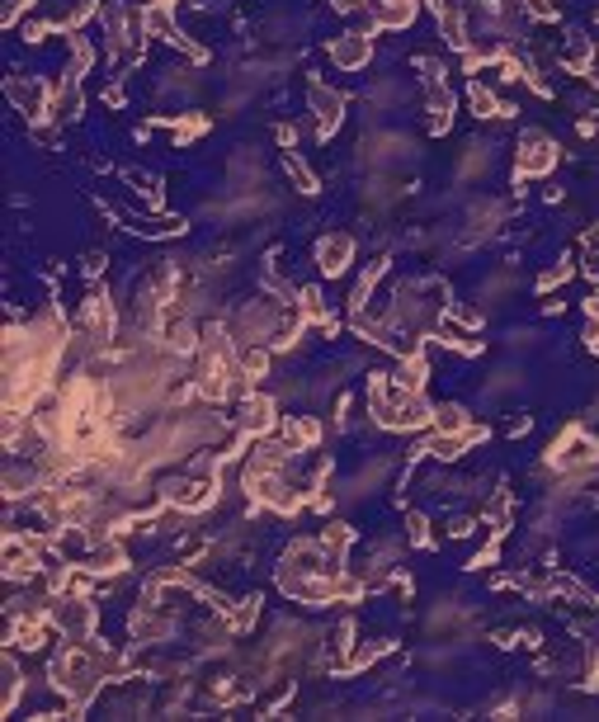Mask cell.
Instances as JSON below:
<instances>
[{
  "instance_id": "2",
  "label": "cell",
  "mask_w": 599,
  "mask_h": 722,
  "mask_svg": "<svg viewBox=\"0 0 599 722\" xmlns=\"http://www.w3.org/2000/svg\"><path fill=\"white\" fill-rule=\"evenodd\" d=\"M236 430L241 434H269V430H279V415H274V402L260 397V392H246L236 406Z\"/></svg>"
},
{
  "instance_id": "9",
  "label": "cell",
  "mask_w": 599,
  "mask_h": 722,
  "mask_svg": "<svg viewBox=\"0 0 599 722\" xmlns=\"http://www.w3.org/2000/svg\"><path fill=\"white\" fill-rule=\"evenodd\" d=\"M472 421H468V411L462 406H434V430L439 434H453V430H468Z\"/></svg>"
},
{
  "instance_id": "15",
  "label": "cell",
  "mask_w": 599,
  "mask_h": 722,
  "mask_svg": "<svg viewBox=\"0 0 599 722\" xmlns=\"http://www.w3.org/2000/svg\"><path fill=\"white\" fill-rule=\"evenodd\" d=\"M411 543H416V548H429V524H425V515H411Z\"/></svg>"
},
{
  "instance_id": "13",
  "label": "cell",
  "mask_w": 599,
  "mask_h": 722,
  "mask_svg": "<svg viewBox=\"0 0 599 722\" xmlns=\"http://www.w3.org/2000/svg\"><path fill=\"white\" fill-rule=\"evenodd\" d=\"M562 62H566L571 71H585V67H590V43H585V38H576V43L566 47V58H562Z\"/></svg>"
},
{
  "instance_id": "8",
  "label": "cell",
  "mask_w": 599,
  "mask_h": 722,
  "mask_svg": "<svg viewBox=\"0 0 599 722\" xmlns=\"http://www.w3.org/2000/svg\"><path fill=\"white\" fill-rule=\"evenodd\" d=\"M316 543H321L325 552H331V558H345V548L354 543V529H349V524H325Z\"/></svg>"
},
{
  "instance_id": "12",
  "label": "cell",
  "mask_w": 599,
  "mask_h": 722,
  "mask_svg": "<svg viewBox=\"0 0 599 722\" xmlns=\"http://www.w3.org/2000/svg\"><path fill=\"white\" fill-rule=\"evenodd\" d=\"M581 251H585V274H590L594 288H599V227L585 232V246H581Z\"/></svg>"
},
{
  "instance_id": "6",
  "label": "cell",
  "mask_w": 599,
  "mask_h": 722,
  "mask_svg": "<svg viewBox=\"0 0 599 722\" xmlns=\"http://www.w3.org/2000/svg\"><path fill=\"white\" fill-rule=\"evenodd\" d=\"M368 52H373V47H368L364 34H340V38H331V62L345 67V71H349V67H364Z\"/></svg>"
},
{
  "instance_id": "11",
  "label": "cell",
  "mask_w": 599,
  "mask_h": 722,
  "mask_svg": "<svg viewBox=\"0 0 599 722\" xmlns=\"http://www.w3.org/2000/svg\"><path fill=\"white\" fill-rule=\"evenodd\" d=\"M19 685H24V675H19V661L15 656H5V699H0V708H15V699H19Z\"/></svg>"
},
{
  "instance_id": "3",
  "label": "cell",
  "mask_w": 599,
  "mask_h": 722,
  "mask_svg": "<svg viewBox=\"0 0 599 722\" xmlns=\"http://www.w3.org/2000/svg\"><path fill=\"white\" fill-rule=\"evenodd\" d=\"M514 161H520V175H548L553 165H557V147H553L542 132H524Z\"/></svg>"
},
{
  "instance_id": "14",
  "label": "cell",
  "mask_w": 599,
  "mask_h": 722,
  "mask_svg": "<svg viewBox=\"0 0 599 722\" xmlns=\"http://www.w3.org/2000/svg\"><path fill=\"white\" fill-rule=\"evenodd\" d=\"M288 175L297 180V189H303V194H316V175H312V171H307V165L297 161V156H288Z\"/></svg>"
},
{
  "instance_id": "5",
  "label": "cell",
  "mask_w": 599,
  "mask_h": 722,
  "mask_svg": "<svg viewBox=\"0 0 599 722\" xmlns=\"http://www.w3.org/2000/svg\"><path fill=\"white\" fill-rule=\"evenodd\" d=\"M349 256H354V241H349V236H340V232H336V236H325V241L316 246V265H321V274H331V279H336V274H345Z\"/></svg>"
},
{
  "instance_id": "4",
  "label": "cell",
  "mask_w": 599,
  "mask_h": 722,
  "mask_svg": "<svg viewBox=\"0 0 599 722\" xmlns=\"http://www.w3.org/2000/svg\"><path fill=\"white\" fill-rule=\"evenodd\" d=\"M312 109H316V132L331 137L340 128V114H345V99L336 90H325L321 80H312Z\"/></svg>"
},
{
  "instance_id": "7",
  "label": "cell",
  "mask_w": 599,
  "mask_h": 722,
  "mask_svg": "<svg viewBox=\"0 0 599 722\" xmlns=\"http://www.w3.org/2000/svg\"><path fill=\"white\" fill-rule=\"evenodd\" d=\"M10 99L24 109V114H47V109H43V86H38V80H29V86H24V80H10Z\"/></svg>"
},
{
  "instance_id": "10",
  "label": "cell",
  "mask_w": 599,
  "mask_h": 722,
  "mask_svg": "<svg viewBox=\"0 0 599 722\" xmlns=\"http://www.w3.org/2000/svg\"><path fill=\"white\" fill-rule=\"evenodd\" d=\"M468 99H472V109H477V119H505V109L496 104V95H491V90L472 86V90H468Z\"/></svg>"
},
{
  "instance_id": "1",
  "label": "cell",
  "mask_w": 599,
  "mask_h": 722,
  "mask_svg": "<svg viewBox=\"0 0 599 722\" xmlns=\"http://www.w3.org/2000/svg\"><path fill=\"white\" fill-rule=\"evenodd\" d=\"M599 458V444L581 430V425H566L553 444H548V467L557 472H576V467H590Z\"/></svg>"
}]
</instances>
